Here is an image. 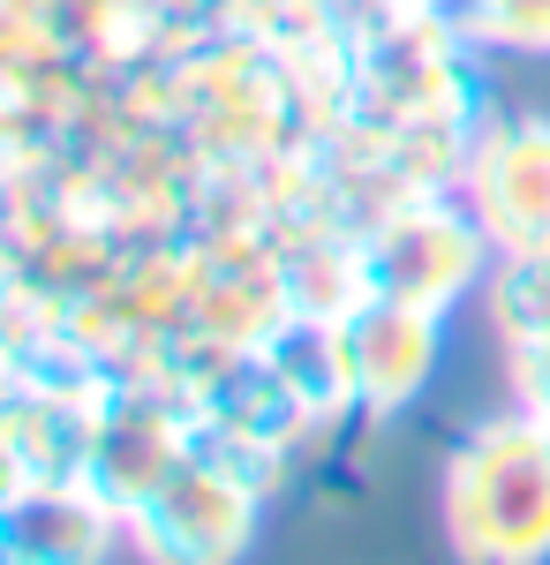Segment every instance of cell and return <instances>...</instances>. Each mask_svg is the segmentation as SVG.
Here are the masks:
<instances>
[{
    "mask_svg": "<svg viewBox=\"0 0 550 565\" xmlns=\"http://www.w3.org/2000/svg\"><path fill=\"white\" fill-rule=\"evenodd\" d=\"M445 527L467 558L528 565L550 558V423L506 415L475 430L445 476Z\"/></svg>",
    "mask_w": 550,
    "mask_h": 565,
    "instance_id": "obj_1",
    "label": "cell"
},
{
    "mask_svg": "<svg viewBox=\"0 0 550 565\" xmlns=\"http://www.w3.org/2000/svg\"><path fill=\"white\" fill-rule=\"evenodd\" d=\"M483 257H490V234H483L475 212L408 204V212H392L370 234V249H362V295H392V302H415V309L445 317L483 279Z\"/></svg>",
    "mask_w": 550,
    "mask_h": 565,
    "instance_id": "obj_2",
    "label": "cell"
},
{
    "mask_svg": "<svg viewBox=\"0 0 550 565\" xmlns=\"http://www.w3.org/2000/svg\"><path fill=\"white\" fill-rule=\"evenodd\" d=\"M332 332H339L347 399H362V407H408L437 370V309L362 295L355 309L332 317Z\"/></svg>",
    "mask_w": 550,
    "mask_h": 565,
    "instance_id": "obj_3",
    "label": "cell"
},
{
    "mask_svg": "<svg viewBox=\"0 0 550 565\" xmlns=\"http://www.w3.org/2000/svg\"><path fill=\"white\" fill-rule=\"evenodd\" d=\"M467 212L483 218L498 257L550 249V121H512L490 143H475Z\"/></svg>",
    "mask_w": 550,
    "mask_h": 565,
    "instance_id": "obj_4",
    "label": "cell"
},
{
    "mask_svg": "<svg viewBox=\"0 0 550 565\" xmlns=\"http://www.w3.org/2000/svg\"><path fill=\"white\" fill-rule=\"evenodd\" d=\"M136 527L151 551H181V558H219L250 535V490L219 476L212 460H173L159 490L136 505Z\"/></svg>",
    "mask_w": 550,
    "mask_h": 565,
    "instance_id": "obj_5",
    "label": "cell"
},
{
    "mask_svg": "<svg viewBox=\"0 0 550 565\" xmlns=\"http://www.w3.org/2000/svg\"><path fill=\"white\" fill-rule=\"evenodd\" d=\"M490 317L506 340H543L550 332V249H512L490 279Z\"/></svg>",
    "mask_w": 550,
    "mask_h": 565,
    "instance_id": "obj_6",
    "label": "cell"
},
{
    "mask_svg": "<svg viewBox=\"0 0 550 565\" xmlns=\"http://www.w3.org/2000/svg\"><path fill=\"white\" fill-rule=\"evenodd\" d=\"M475 39L520 45V53H550V0H461Z\"/></svg>",
    "mask_w": 550,
    "mask_h": 565,
    "instance_id": "obj_7",
    "label": "cell"
},
{
    "mask_svg": "<svg viewBox=\"0 0 550 565\" xmlns=\"http://www.w3.org/2000/svg\"><path fill=\"white\" fill-rule=\"evenodd\" d=\"M512 399L550 423V332L543 340H512Z\"/></svg>",
    "mask_w": 550,
    "mask_h": 565,
    "instance_id": "obj_8",
    "label": "cell"
},
{
    "mask_svg": "<svg viewBox=\"0 0 550 565\" xmlns=\"http://www.w3.org/2000/svg\"><path fill=\"white\" fill-rule=\"evenodd\" d=\"M15 482H23V468H15V452H8V445H0V505H8V498H15Z\"/></svg>",
    "mask_w": 550,
    "mask_h": 565,
    "instance_id": "obj_9",
    "label": "cell"
}]
</instances>
